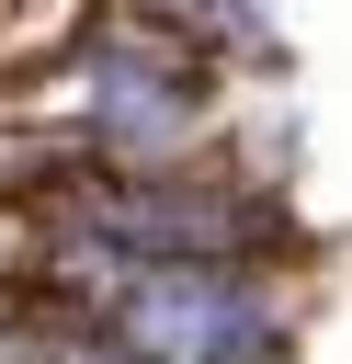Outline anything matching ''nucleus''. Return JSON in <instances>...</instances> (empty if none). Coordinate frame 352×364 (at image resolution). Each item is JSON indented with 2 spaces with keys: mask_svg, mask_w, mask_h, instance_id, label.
Wrapping results in <instances>:
<instances>
[{
  "mask_svg": "<svg viewBox=\"0 0 352 364\" xmlns=\"http://www.w3.org/2000/svg\"><path fill=\"white\" fill-rule=\"evenodd\" d=\"M102 330L136 364H284V307L250 262H125Z\"/></svg>",
  "mask_w": 352,
  "mask_h": 364,
  "instance_id": "obj_1",
  "label": "nucleus"
},
{
  "mask_svg": "<svg viewBox=\"0 0 352 364\" xmlns=\"http://www.w3.org/2000/svg\"><path fill=\"white\" fill-rule=\"evenodd\" d=\"M79 91H91V125L148 159V148H182L193 136V91H182V57L170 46H125V34H91L79 46Z\"/></svg>",
  "mask_w": 352,
  "mask_h": 364,
  "instance_id": "obj_2",
  "label": "nucleus"
}]
</instances>
